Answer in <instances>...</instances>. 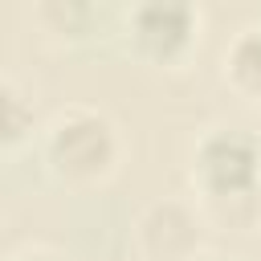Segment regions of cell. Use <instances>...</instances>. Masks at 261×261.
Returning <instances> with one entry per match:
<instances>
[{"label": "cell", "mask_w": 261, "mask_h": 261, "mask_svg": "<svg viewBox=\"0 0 261 261\" xmlns=\"http://www.w3.org/2000/svg\"><path fill=\"white\" fill-rule=\"evenodd\" d=\"M192 184L216 220L245 228L257 212L261 143L241 126H212L192 151Z\"/></svg>", "instance_id": "cell-1"}, {"label": "cell", "mask_w": 261, "mask_h": 261, "mask_svg": "<svg viewBox=\"0 0 261 261\" xmlns=\"http://www.w3.org/2000/svg\"><path fill=\"white\" fill-rule=\"evenodd\" d=\"M45 159H49V171L65 184H94L110 175L118 159L114 122L90 106L61 110L45 130Z\"/></svg>", "instance_id": "cell-2"}, {"label": "cell", "mask_w": 261, "mask_h": 261, "mask_svg": "<svg viewBox=\"0 0 261 261\" xmlns=\"http://www.w3.org/2000/svg\"><path fill=\"white\" fill-rule=\"evenodd\" d=\"M196 29H200V12L184 0H147V4H135L126 16L130 45L151 61L184 57Z\"/></svg>", "instance_id": "cell-3"}, {"label": "cell", "mask_w": 261, "mask_h": 261, "mask_svg": "<svg viewBox=\"0 0 261 261\" xmlns=\"http://www.w3.org/2000/svg\"><path fill=\"white\" fill-rule=\"evenodd\" d=\"M224 77L237 94L261 102V24L241 29L224 49Z\"/></svg>", "instance_id": "cell-4"}, {"label": "cell", "mask_w": 261, "mask_h": 261, "mask_svg": "<svg viewBox=\"0 0 261 261\" xmlns=\"http://www.w3.org/2000/svg\"><path fill=\"white\" fill-rule=\"evenodd\" d=\"M33 126H37L33 98H29L16 82L0 77V151H8V147H16V143H24V139L33 135Z\"/></svg>", "instance_id": "cell-5"}, {"label": "cell", "mask_w": 261, "mask_h": 261, "mask_svg": "<svg viewBox=\"0 0 261 261\" xmlns=\"http://www.w3.org/2000/svg\"><path fill=\"white\" fill-rule=\"evenodd\" d=\"M8 261H65V257L53 253V249H20V253H12Z\"/></svg>", "instance_id": "cell-6"}, {"label": "cell", "mask_w": 261, "mask_h": 261, "mask_svg": "<svg viewBox=\"0 0 261 261\" xmlns=\"http://www.w3.org/2000/svg\"><path fill=\"white\" fill-rule=\"evenodd\" d=\"M188 261H228V257H216V253H196V257H188Z\"/></svg>", "instance_id": "cell-7"}]
</instances>
